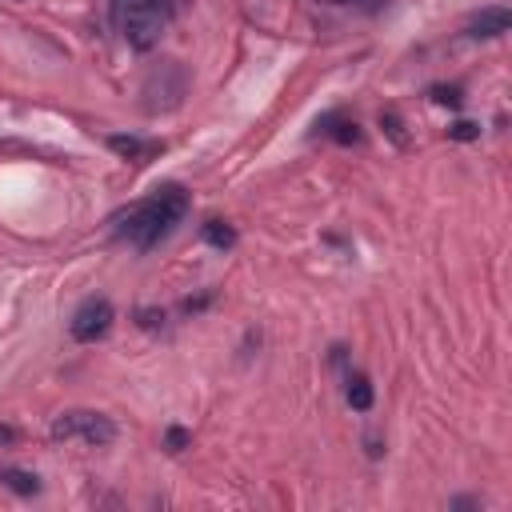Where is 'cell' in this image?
<instances>
[{
  "mask_svg": "<svg viewBox=\"0 0 512 512\" xmlns=\"http://www.w3.org/2000/svg\"><path fill=\"white\" fill-rule=\"evenodd\" d=\"M0 440H12V428H0Z\"/></svg>",
  "mask_w": 512,
  "mask_h": 512,
  "instance_id": "cell-15",
  "label": "cell"
},
{
  "mask_svg": "<svg viewBox=\"0 0 512 512\" xmlns=\"http://www.w3.org/2000/svg\"><path fill=\"white\" fill-rule=\"evenodd\" d=\"M204 240H208L212 248H232V244H236V228L224 224V220H208V224H204Z\"/></svg>",
  "mask_w": 512,
  "mask_h": 512,
  "instance_id": "cell-10",
  "label": "cell"
},
{
  "mask_svg": "<svg viewBox=\"0 0 512 512\" xmlns=\"http://www.w3.org/2000/svg\"><path fill=\"white\" fill-rule=\"evenodd\" d=\"M432 96H436L440 104H448V108H456V104H460V88H432Z\"/></svg>",
  "mask_w": 512,
  "mask_h": 512,
  "instance_id": "cell-12",
  "label": "cell"
},
{
  "mask_svg": "<svg viewBox=\"0 0 512 512\" xmlns=\"http://www.w3.org/2000/svg\"><path fill=\"white\" fill-rule=\"evenodd\" d=\"M184 212H188V192L180 184H164L148 200H136L124 212H116L112 216V232L120 240H128L132 248H152L184 220Z\"/></svg>",
  "mask_w": 512,
  "mask_h": 512,
  "instance_id": "cell-1",
  "label": "cell"
},
{
  "mask_svg": "<svg viewBox=\"0 0 512 512\" xmlns=\"http://www.w3.org/2000/svg\"><path fill=\"white\" fill-rule=\"evenodd\" d=\"M164 444H168V452H180V448L188 444V432H184V428H168V436H164Z\"/></svg>",
  "mask_w": 512,
  "mask_h": 512,
  "instance_id": "cell-11",
  "label": "cell"
},
{
  "mask_svg": "<svg viewBox=\"0 0 512 512\" xmlns=\"http://www.w3.org/2000/svg\"><path fill=\"white\" fill-rule=\"evenodd\" d=\"M512 28V12L508 8H480L472 20H468V36L472 40H492V36H500V32H508Z\"/></svg>",
  "mask_w": 512,
  "mask_h": 512,
  "instance_id": "cell-5",
  "label": "cell"
},
{
  "mask_svg": "<svg viewBox=\"0 0 512 512\" xmlns=\"http://www.w3.org/2000/svg\"><path fill=\"white\" fill-rule=\"evenodd\" d=\"M448 132H452L456 140H472V136H476V124H468V120H460V124H452Z\"/></svg>",
  "mask_w": 512,
  "mask_h": 512,
  "instance_id": "cell-13",
  "label": "cell"
},
{
  "mask_svg": "<svg viewBox=\"0 0 512 512\" xmlns=\"http://www.w3.org/2000/svg\"><path fill=\"white\" fill-rule=\"evenodd\" d=\"M108 148L120 152V156H128V160H144V156L156 152V144H144V140H136V136H112Z\"/></svg>",
  "mask_w": 512,
  "mask_h": 512,
  "instance_id": "cell-8",
  "label": "cell"
},
{
  "mask_svg": "<svg viewBox=\"0 0 512 512\" xmlns=\"http://www.w3.org/2000/svg\"><path fill=\"white\" fill-rule=\"evenodd\" d=\"M348 4H356V8H384L388 0H348Z\"/></svg>",
  "mask_w": 512,
  "mask_h": 512,
  "instance_id": "cell-14",
  "label": "cell"
},
{
  "mask_svg": "<svg viewBox=\"0 0 512 512\" xmlns=\"http://www.w3.org/2000/svg\"><path fill=\"white\" fill-rule=\"evenodd\" d=\"M0 480H4L12 492H20V496L40 492V480H36L32 472H24V468H0Z\"/></svg>",
  "mask_w": 512,
  "mask_h": 512,
  "instance_id": "cell-9",
  "label": "cell"
},
{
  "mask_svg": "<svg viewBox=\"0 0 512 512\" xmlns=\"http://www.w3.org/2000/svg\"><path fill=\"white\" fill-rule=\"evenodd\" d=\"M344 396H348V404H352L356 412H368V408H372V384H368V376L352 372V376H348V388H344Z\"/></svg>",
  "mask_w": 512,
  "mask_h": 512,
  "instance_id": "cell-6",
  "label": "cell"
},
{
  "mask_svg": "<svg viewBox=\"0 0 512 512\" xmlns=\"http://www.w3.org/2000/svg\"><path fill=\"white\" fill-rule=\"evenodd\" d=\"M52 440H84V444H112L116 440V424L104 412H88V408H72L60 412L52 420Z\"/></svg>",
  "mask_w": 512,
  "mask_h": 512,
  "instance_id": "cell-3",
  "label": "cell"
},
{
  "mask_svg": "<svg viewBox=\"0 0 512 512\" xmlns=\"http://www.w3.org/2000/svg\"><path fill=\"white\" fill-rule=\"evenodd\" d=\"M112 320H116L112 304H108L104 296H88V300H84V304L72 312V324H68V332H72V340H80V344H92V340L108 336Z\"/></svg>",
  "mask_w": 512,
  "mask_h": 512,
  "instance_id": "cell-4",
  "label": "cell"
},
{
  "mask_svg": "<svg viewBox=\"0 0 512 512\" xmlns=\"http://www.w3.org/2000/svg\"><path fill=\"white\" fill-rule=\"evenodd\" d=\"M112 28L124 36L128 48L152 52L172 20V0H112L108 4Z\"/></svg>",
  "mask_w": 512,
  "mask_h": 512,
  "instance_id": "cell-2",
  "label": "cell"
},
{
  "mask_svg": "<svg viewBox=\"0 0 512 512\" xmlns=\"http://www.w3.org/2000/svg\"><path fill=\"white\" fill-rule=\"evenodd\" d=\"M316 128H324V132H328V136H336L340 144H356V140H360L356 120H344V116H324Z\"/></svg>",
  "mask_w": 512,
  "mask_h": 512,
  "instance_id": "cell-7",
  "label": "cell"
}]
</instances>
